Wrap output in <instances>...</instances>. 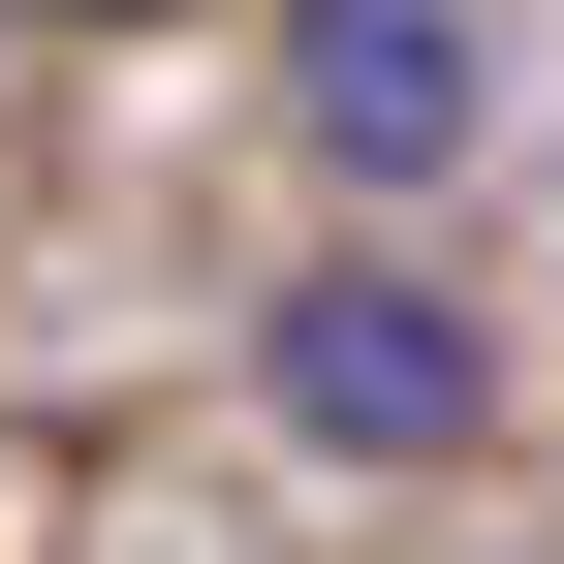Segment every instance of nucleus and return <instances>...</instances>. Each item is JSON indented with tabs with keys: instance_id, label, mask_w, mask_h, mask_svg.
<instances>
[{
	"instance_id": "1",
	"label": "nucleus",
	"mask_w": 564,
	"mask_h": 564,
	"mask_svg": "<svg viewBox=\"0 0 564 564\" xmlns=\"http://www.w3.org/2000/svg\"><path fill=\"white\" fill-rule=\"evenodd\" d=\"M251 377H282L314 470H470V440H502V345H470V282H408V251H314L251 314Z\"/></svg>"
},
{
	"instance_id": "2",
	"label": "nucleus",
	"mask_w": 564,
	"mask_h": 564,
	"mask_svg": "<svg viewBox=\"0 0 564 564\" xmlns=\"http://www.w3.org/2000/svg\"><path fill=\"white\" fill-rule=\"evenodd\" d=\"M470 126H502V0H282V158L345 220L470 188Z\"/></svg>"
},
{
	"instance_id": "3",
	"label": "nucleus",
	"mask_w": 564,
	"mask_h": 564,
	"mask_svg": "<svg viewBox=\"0 0 564 564\" xmlns=\"http://www.w3.org/2000/svg\"><path fill=\"white\" fill-rule=\"evenodd\" d=\"M32 32H188V0H32Z\"/></svg>"
}]
</instances>
